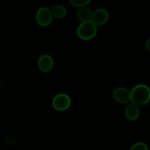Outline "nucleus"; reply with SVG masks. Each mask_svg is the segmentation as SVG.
<instances>
[{
  "instance_id": "20e7f679",
  "label": "nucleus",
  "mask_w": 150,
  "mask_h": 150,
  "mask_svg": "<svg viewBox=\"0 0 150 150\" xmlns=\"http://www.w3.org/2000/svg\"><path fill=\"white\" fill-rule=\"evenodd\" d=\"M53 18L51 9L47 7H42L38 9L35 16L37 23L41 26H47L51 24Z\"/></svg>"
},
{
  "instance_id": "0eeeda50",
  "label": "nucleus",
  "mask_w": 150,
  "mask_h": 150,
  "mask_svg": "<svg viewBox=\"0 0 150 150\" xmlns=\"http://www.w3.org/2000/svg\"><path fill=\"white\" fill-rule=\"evenodd\" d=\"M54 62L52 57L48 54H42L38 59V67L43 73H48L51 71L54 67Z\"/></svg>"
},
{
  "instance_id": "39448f33",
  "label": "nucleus",
  "mask_w": 150,
  "mask_h": 150,
  "mask_svg": "<svg viewBox=\"0 0 150 150\" xmlns=\"http://www.w3.org/2000/svg\"><path fill=\"white\" fill-rule=\"evenodd\" d=\"M109 19L108 11L103 8H98L94 10L92 13L91 21L93 22L97 26L105 24Z\"/></svg>"
},
{
  "instance_id": "f03ea898",
  "label": "nucleus",
  "mask_w": 150,
  "mask_h": 150,
  "mask_svg": "<svg viewBox=\"0 0 150 150\" xmlns=\"http://www.w3.org/2000/svg\"><path fill=\"white\" fill-rule=\"evenodd\" d=\"M76 34L81 40H90L98 34V26L91 21L82 22L78 26Z\"/></svg>"
},
{
  "instance_id": "7ed1b4c3",
  "label": "nucleus",
  "mask_w": 150,
  "mask_h": 150,
  "mask_svg": "<svg viewBox=\"0 0 150 150\" xmlns=\"http://www.w3.org/2000/svg\"><path fill=\"white\" fill-rule=\"evenodd\" d=\"M71 105V100L69 95L64 93H59L56 95L52 100V105L58 111H64L68 109Z\"/></svg>"
},
{
  "instance_id": "9b49d317",
  "label": "nucleus",
  "mask_w": 150,
  "mask_h": 150,
  "mask_svg": "<svg viewBox=\"0 0 150 150\" xmlns=\"http://www.w3.org/2000/svg\"><path fill=\"white\" fill-rule=\"evenodd\" d=\"M92 0H70V4L76 7H86L91 2Z\"/></svg>"
},
{
  "instance_id": "423d86ee",
  "label": "nucleus",
  "mask_w": 150,
  "mask_h": 150,
  "mask_svg": "<svg viewBox=\"0 0 150 150\" xmlns=\"http://www.w3.org/2000/svg\"><path fill=\"white\" fill-rule=\"evenodd\" d=\"M113 98L116 102L121 104L127 103L130 101V91L125 87H117L113 92Z\"/></svg>"
},
{
  "instance_id": "6e6552de",
  "label": "nucleus",
  "mask_w": 150,
  "mask_h": 150,
  "mask_svg": "<svg viewBox=\"0 0 150 150\" xmlns=\"http://www.w3.org/2000/svg\"><path fill=\"white\" fill-rule=\"evenodd\" d=\"M125 117L130 121H136L140 116V109L138 105L133 103L129 104L125 111Z\"/></svg>"
},
{
  "instance_id": "f257e3e1",
  "label": "nucleus",
  "mask_w": 150,
  "mask_h": 150,
  "mask_svg": "<svg viewBox=\"0 0 150 150\" xmlns=\"http://www.w3.org/2000/svg\"><path fill=\"white\" fill-rule=\"evenodd\" d=\"M131 103L138 106H142L147 104L150 100V89L146 85L139 84L135 86L130 91Z\"/></svg>"
},
{
  "instance_id": "ddd939ff",
  "label": "nucleus",
  "mask_w": 150,
  "mask_h": 150,
  "mask_svg": "<svg viewBox=\"0 0 150 150\" xmlns=\"http://www.w3.org/2000/svg\"><path fill=\"white\" fill-rule=\"evenodd\" d=\"M150 39H148L147 41H146V51H148V52H149L150 51Z\"/></svg>"
},
{
  "instance_id": "f8f14e48",
  "label": "nucleus",
  "mask_w": 150,
  "mask_h": 150,
  "mask_svg": "<svg viewBox=\"0 0 150 150\" xmlns=\"http://www.w3.org/2000/svg\"><path fill=\"white\" fill-rule=\"evenodd\" d=\"M130 150H149V148L144 142H137L130 147Z\"/></svg>"
},
{
  "instance_id": "9d476101",
  "label": "nucleus",
  "mask_w": 150,
  "mask_h": 150,
  "mask_svg": "<svg viewBox=\"0 0 150 150\" xmlns=\"http://www.w3.org/2000/svg\"><path fill=\"white\" fill-rule=\"evenodd\" d=\"M53 17H55L58 19L64 18L67 16V9L64 5L62 4H56L53 6L51 9Z\"/></svg>"
},
{
  "instance_id": "1a4fd4ad",
  "label": "nucleus",
  "mask_w": 150,
  "mask_h": 150,
  "mask_svg": "<svg viewBox=\"0 0 150 150\" xmlns=\"http://www.w3.org/2000/svg\"><path fill=\"white\" fill-rule=\"evenodd\" d=\"M92 11L90 8L86 7H82L79 8L77 13V17L79 21L82 22H86L91 21Z\"/></svg>"
}]
</instances>
